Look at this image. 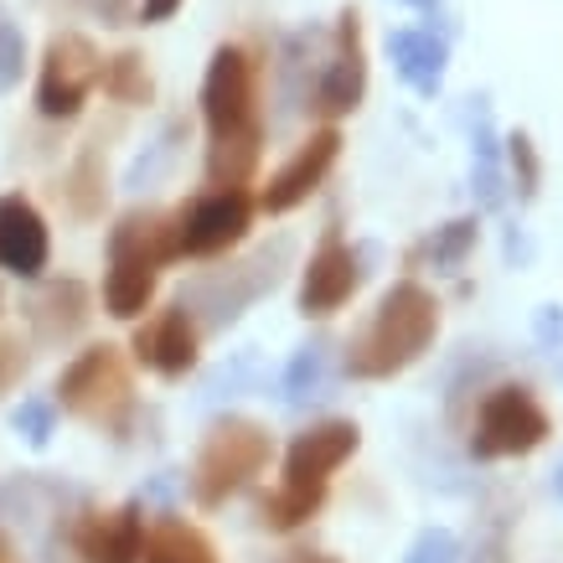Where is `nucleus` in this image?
<instances>
[{
	"instance_id": "obj_7",
	"label": "nucleus",
	"mask_w": 563,
	"mask_h": 563,
	"mask_svg": "<svg viewBox=\"0 0 563 563\" xmlns=\"http://www.w3.org/2000/svg\"><path fill=\"white\" fill-rule=\"evenodd\" d=\"M202 120L212 135H233L243 124H258L254 103V63L243 47H218L202 78Z\"/></svg>"
},
{
	"instance_id": "obj_15",
	"label": "nucleus",
	"mask_w": 563,
	"mask_h": 563,
	"mask_svg": "<svg viewBox=\"0 0 563 563\" xmlns=\"http://www.w3.org/2000/svg\"><path fill=\"white\" fill-rule=\"evenodd\" d=\"M155 285H161V264H155V258L114 254L109 258V279H103V310H109L114 321H135L155 300Z\"/></svg>"
},
{
	"instance_id": "obj_24",
	"label": "nucleus",
	"mask_w": 563,
	"mask_h": 563,
	"mask_svg": "<svg viewBox=\"0 0 563 563\" xmlns=\"http://www.w3.org/2000/svg\"><path fill=\"white\" fill-rule=\"evenodd\" d=\"M507 155H512L517 197H522V202H532V197H538V181H543V166H538V151H532V140L517 130V135L507 140Z\"/></svg>"
},
{
	"instance_id": "obj_30",
	"label": "nucleus",
	"mask_w": 563,
	"mask_h": 563,
	"mask_svg": "<svg viewBox=\"0 0 563 563\" xmlns=\"http://www.w3.org/2000/svg\"><path fill=\"white\" fill-rule=\"evenodd\" d=\"M476 197H481V207H501V176H496V161H481L476 166Z\"/></svg>"
},
{
	"instance_id": "obj_8",
	"label": "nucleus",
	"mask_w": 563,
	"mask_h": 563,
	"mask_svg": "<svg viewBox=\"0 0 563 563\" xmlns=\"http://www.w3.org/2000/svg\"><path fill=\"white\" fill-rule=\"evenodd\" d=\"M362 444V429L352 419H325V424H310L306 434H295L290 450H285V486H300V492H325V481L336 476Z\"/></svg>"
},
{
	"instance_id": "obj_22",
	"label": "nucleus",
	"mask_w": 563,
	"mask_h": 563,
	"mask_svg": "<svg viewBox=\"0 0 563 563\" xmlns=\"http://www.w3.org/2000/svg\"><path fill=\"white\" fill-rule=\"evenodd\" d=\"M476 218H455V222H444L434 239H424L419 249H413V258H429L434 269H461L465 254L476 249Z\"/></svg>"
},
{
	"instance_id": "obj_9",
	"label": "nucleus",
	"mask_w": 563,
	"mask_h": 563,
	"mask_svg": "<svg viewBox=\"0 0 563 563\" xmlns=\"http://www.w3.org/2000/svg\"><path fill=\"white\" fill-rule=\"evenodd\" d=\"M336 155H342V135L325 124V130H316V135H310L306 145H300V151H295L290 161L269 176V187L258 191V207H264L269 218H285V212H295L300 202H310V191L331 176Z\"/></svg>"
},
{
	"instance_id": "obj_6",
	"label": "nucleus",
	"mask_w": 563,
	"mask_h": 563,
	"mask_svg": "<svg viewBox=\"0 0 563 563\" xmlns=\"http://www.w3.org/2000/svg\"><path fill=\"white\" fill-rule=\"evenodd\" d=\"M254 222V197L249 191H207L187 212H176V258H212L243 243Z\"/></svg>"
},
{
	"instance_id": "obj_5",
	"label": "nucleus",
	"mask_w": 563,
	"mask_h": 563,
	"mask_svg": "<svg viewBox=\"0 0 563 563\" xmlns=\"http://www.w3.org/2000/svg\"><path fill=\"white\" fill-rule=\"evenodd\" d=\"M103 57L93 52V42L78 32H63L47 42V57H42V78H36V109L47 120H78L84 114L88 88L99 84Z\"/></svg>"
},
{
	"instance_id": "obj_34",
	"label": "nucleus",
	"mask_w": 563,
	"mask_h": 563,
	"mask_svg": "<svg viewBox=\"0 0 563 563\" xmlns=\"http://www.w3.org/2000/svg\"><path fill=\"white\" fill-rule=\"evenodd\" d=\"M0 563H21V559H16V548H11V538H5V532H0Z\"/></svg>"
},
{
	"instance_id": "obj_26",
	"label": "nucleus",
	"mask_w": 563,
	"mask_h": 563,
	"mask_svg": "<svg viewBox=\"0 0 563 563\" xmlns=\"http://www.w3.org/2000/svg\"><path fill=\"white\" fill-rule=\"evenodd\" d=\"M321 377H325V342H316V346H300V357L285 373V388H290V398H306L310 388H321Z\"/></svg>"
},
{
	"instance_id": "obj_25",
	"label": "nucleus",
	"mask_w": 563,
	"mask_h": 563,
	"mask_svg": "<svg viewBox=\"0 0 563 563\" xmlns=\"http://www.w3.org/2000/svg\"><path fill=\"white\" fill-rule=\"evenodd\" d=\"M404 563H461V538L450 528H424L404 553Z\"/></svg>"
},
{
	"instance_id": "obj_19",
	"label": "nucleus",
	"mask_w": 563,
	"mask_h": 563,
	"mask_svg": "<svg viewBox=\"0 0 563 563\" xmlns=\"http://www.w3.org/2000/svg\"><path fill=\"white\" fill-rule=\"evenodd\" d=\"M88 316H93V310H88V290L78 279L47 285L42 300L32 306V321H36V331H42V342H73L88 325Z\"/></svg>"
},
{
	"instance_id": "obj_2",
	"label": "nucleus",
	"mask_w": 563,
	"mask_h": 563,
	"mask_svg": "<svg viewBox=\"0 0 563 563\" xmlns=\"http://www.w3.org/2000/svg\"><path fill=\"white\" fill-rule=\"evenodd\" d=\"M269 455H274V440L264 424H254V419H218L207 429L202 450H197V465H191L197 507H222L228 496L243 492L269 465Z\"/></svg>"
},
{
	"instance_id": "obj_20",
	"label": "nucleus",
	"mask_w": 563,
	"mask_h": 563,
	"mask_svg": "<svg viewBox=\"0 0 563 563\" xmlns=\"http://www.w3.org/2000/svg\"><path fill=\"white\" fill-rule=\"evenodd\" d=\"M103 197H109V172H103V140H88L84 155L73 161L68 176V202L78 218H99Z\"/></svg>"
},
{
	"instance_id": "obj_28",
	"label": "nucleus",
	"mask_w": 563,
	"mask_h": 563,
	"mask_svg": "<svg viewBox=\"0 0 563 563\" xmlns=\"http://www.w3.org/2000/svg\"><path fill=\"white\" fill-rule=\"evenodd\" d=\"M52 419H57V404H42V398H32V404H21V409H16V429L32 444H47L52 440Z\"/></svg>"
},
{
	"instance_id": "obj_18",
	"label": "nucleus",
	"mask_w": 563,
	"mask_h": 563,
	"mask_svg": "<svg viewBox=\"0 0 563 563\" xmlns=\"http://www.w3.org/2000/svg\"><path fill=\"white\" fill-rule=\"evenodd\" d=\"M140 563H218V548L181 517H155L140 538Z\"/></svg>"
},
{
	"instance_id": "obj_33",
	"label": "nucleus",
	"mask_w": 563,
	"mask_h": 563,
	"mask_svg": "<svg viewBox=\"0 0 563 563\" xmlns=\"http://www.w3.org/2000/svg\"><path fill=\"white\" fill-rule=\"evenodd\" d=\"M471 563H512V559H507V543H501V538H492V543L476 548V559H471Z\"/></svg>"
},
{
	"instance_id": "obj_10",
	"label": "nucleus",
	"mask_w": 563,
	"mask_h": 563,
	"mask_svg": "<svg viewBox=\"0 0 563 563\" xmlns=\"http://www.w3.org/2000/svg\"><path fill=\"white\" fill-rule=\"evenodd\" d=\"M367 93V52H362V16L357 5H346L342 16H336V52H331V63H325V78L316 88V109H321L325 120H342L352 114Z\"/></svg>"
},
{
	"instance_id": "obj_17",
	"label": "nucleus",
	"mask_w": 563,
	"mask_h": 563,
	"mask_svg": "<svg viewBox=\"0 0 563 563\" xmlns=\"http://www.w3.org/2000/svg\"><path fill=\"white\" fill-rule=\"evenodd\" d=\"M388 52H393V63H398V73H404V84H409L413 93H424V99L440 93L444 63H450L444 36H434V32H393Z\"/></svg>"
},
{
	"instance_id": "obj_31",
	"label": "nucleus",
	"mask_w": 563,
	"mask_h": 563,
	"mask_svg": "<svg viewBox=\"0 0 563 563\" xmlns=\"http://www.w3.org/2000/svg\"><path fill=\"white\" fill-rule=\"evenodd\" d=\"M538 342H543V346H559L563 342V310L559 306L538 310Z\"/></svg>"
},
{
	"instance_id": "obj_3",
	"label": "nucleus",
	"mask_w": 563,
	"mask_h": 563,
	"mask_svg": "<svg viewBox=\"0 0 563 563\" xmlns=\"http://www.w3.org/2000/svg\"><path fill=\"white\" fill-rule=\"evenodd\" d=\"M553 434L548 409L532 398L522 383H501L481 398L476 434H471V455L476 461H496V455H532L538 444Z\"/></svg>"
},
{
	"instance_id": "obj_12",
	"label": "nucleus",
	"mask_w": 563,
	"mask_h": 563,
	"mask_svg": "<svg viewBox=\"0 0 563 563\" xmlns=\"http://www.w3.org/2000/svg\"><path fill=\"white\" fill-rule=\"evenodd\" d=\"M47 254H52V239L42 212L21 191L0 197V269L16 274V279H36L47 269Z\"/></svg>"
},
{
	"instance_id": "obj_21",
	"label": "nucleus",
	"mask_w": 563,
	"mask_h": 563,
	"mask_svg": "<svg viewBox=\"0 0 563 563\" xmlns=\"http://www.w3.org/2000/svg\"><path fill=\"white\" fill-rule=\"evenodd\" d=\"M99 84L109 99L120 103H151L155 84H151V68H145V57L140 52H120V57H109L99 68Z\"/></svg>"
},
{
	"instance_id": "obj_36",
	"label": "nucleus",
	"mask_w": 563,
	"mask_h": 563,
	"mask_svg": "<svg viewBox=\"0 0 563 563\" xmlns=\"http://www.w3.org/2000/svg\"><path fill=\"white\" fill-rule=\"evenodd\" d=\"M404 5H413V11H440V0H404Z\"/></svg>"
},
{
	"instance_id": "obj_4",
	"label": "nucleus",
	"mask_w": 563,
	"mask_h": 563,
	"mask_svg": "<svg viewBox=\"0 0 563 563\" xmlns=\"http://www.w3.org/2000/svg\"><path fill=\"white\" fill-rule=\"evenodd\" d=\"M57 409L78 413L88 424H120L130 409V367H124L120 346H88L63 367L57 377Z\"/></svg>"
},
{
	"instance_id": "obj_23",
	"label": "nucleus",
	"mask_w": 563,
	"mask_h": 563,
	"mask_svg": "<svg viewBox=\"0 0 563 563\" xmlns=\"http://www.w3.org/2000/svg\"><path fill=\"white\" fill-rule=\"evenodd\" d=\"M325 507V492H300V486H279V492H269L264 496V528H274V532H290V528H300V522H310V517Z\"/></svg>"
},
{
	"instance_id": "obj_11",
	"label": "nucleus",
	"mask_w": 563,
	"mask_h": 563,
	"mask_svg": "<svg viewBox=\"0 0 563 563\" xmlns=\"http://www.w3.org/2000/svg\"><path fill=\"white\" fill-rule=\"evenodd\" d=\"M357 285H362V258H357V249L352 243H342V239H325L316 254H310V264H306V279H300V316H336V310L357 295Z\"/></svg>"
},
{
	"instance_id": "obj_1",
	"label": "nucleus",
	"mask_w": 563,
	"mask_h": 563,
	"mask_svg": "<svg viewBox=\"0 0 563 563\" xmlns=\"http://www.w3.org/2000/svg\"><path fill=\"white\" fill-rule=\"evenodd\" d=\"M440 336V300L419 279H398L377 300L373 321L362 325L346 346V373L352 377H393L413 367Z\"/></svg>"
},
{
	"instance_id": "obj_14",
	"label": "nucleus",
	"mask_w": 563,
	"mask_h": 563,
	"mask_svg": "<svg viewBox=\"0 0 563 563\" xmlns=\"http://www.w3.org/2000/svg\"><path fill=\"white\" fill-rule=\"evenodd\" d=\"M140 538H145L140 501H124L114 512H88L73 528V548L84 563H140Z\"/></svg>"
},
{
	"instance_id": "obj_35",
	"label": "nucleus",
	"mask_w": 563,
	"mask_h": 563,
	"mask_svg": "<svg viewBox=\"0 0 563 563\" xmlns=\"http://www.w3.org/2000/svg\"><path fill=\"white\" fill-rule=\"evenodd\" d=\"M285 563H336V559H325V553H295V559H285Z\"/></svg>"
},
{
	"instance_id": "obj_32",
	"label": "nucleus",
	"mask_w": 563,
	"mask_h": 563,
	"mask_svg": "<svg viewBox=\"0 0 563 563\" xmlns=\"http://www.w3.org/2000/svg\"><path fill=\"white\" fill-rule=\"evenodd\" d=\"M181 5H187V0H140V21H145V26H155V21H172Z\"/></svg>"
},
{
	"instance_id": "obj_29",
	"label": "nucleus",
	"mask_w": 563,
	"mask_h": 563,
	"mask_svg": "<svg viewBox=\"0 0 563 563\" xmlns=\"http://www.w3.org/2000/svg\"><path fill=\"white\" fill-rule=\"evenodd\" d=\"M32 367V352L21 346V336H0V393H11Z\"/></svg>"
},
{
	"instance_id": "obj_13",
	"label": "nucleus",
	"mask_w": 563,
	"mask_h": 563,
	"mask_svg": "<svg viewBox=\"0 0 563 563\" xmlns=\"http://www.w3.org/2000/svg\"><path fill=\"white\" fill-rule=\"evenodd\" d=\"M135 357L161 377H187L197 367V321L187 306L161 310L135 331Z\"/></svg>"
},
{
	"instance_id": "obj_16",
	"label": "nucleus",
	"mask_w": 563,
	"mask_h": 563,
	"mask_svg": "<svg viewBox=\"0 0 563 563\" xmlns=\"http://www.w3.org/2000/svg\"><path fill=\"white\" fill-rule=\"evenodd\" d=\"M264 155V124H243L233 135H212L207 145V181L212 191H243Z\"/></svg>"
},
{
	"instance_id": "obj_27",
	"label": "nucleus",
	"mask_w": 563,
	"mask_h": 563,
	"mask_svg": "<svg viewBox=\"0 0 563 563\" xmlns=\"http://www.w3.org/2000/svg\"><path fill=\"white\" fill-rule=\"evenodd\" d=\"M21 73H26V36H21V26L0 21V93H11L21 84Z\"/></svg>"
}]
</instances>
